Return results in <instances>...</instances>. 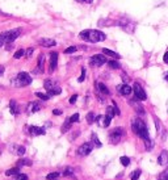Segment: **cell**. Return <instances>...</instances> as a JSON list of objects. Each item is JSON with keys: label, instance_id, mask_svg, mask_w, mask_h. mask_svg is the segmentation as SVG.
Wrapping results in <instances>:
<instances>
[{"label": "cell", "instance_id": "obj_17", "mask_svg": "<svg viewBox=\"0 0 168 180\" xmlns=\"http://www.w3.org/2000/svg\"><path fill=\"white\" fill-rule=\"evenodd\" d=\"M158 163H159L160 166H166V164L168 163V153L166 151V150H163V151L160 153L159 158H158Z\"/></svg>", "mask_w": 168, "mask_h": 180}, {"label": "cell", "instance_id": "obj_40", "mask_svg": "<svg viewBox=\"0 0 168 180\" xmlns=\"http://www.w3.org/2000/svg\"><path fill=\"white\" fill-rule=\"evenodd\" d=\"M72 172H74V171H72L71 167H68V168L65 170V175H66V176H68V175H72Z\"/></svg>", "mask_w": 168, "mask_h": 180}, {"label": "cell", "instance_id": "obj_41", "mask_svg": "<svg viewBox=\"0 0 168 180\" xmlns=\"http://www.w3.org/2000/svg\"><path fill=\"white\" fill-rule=\"evenodd\" d=\"M32 54H33V49H32V47H30V49H28V50L25 51V55H26L28 58H29V57H30Z\"/></svg>", "mask_w": 168, "mask_h": 180}, {"label": "cell", "instance_id": "obj_24", "mask_svg": "<svg viewBox=\"0 0 168 180\" xmlns=\"http://www.w3.org/2000/svg\"><path fill=\"white\" fill-rule=\"evenodd\" d=\"M18 174H20V168H18V167L11 168V170H8V171L6 172L7 176H12V175H18Z\"/></svg>", "mask_w": 168, "mask_h": 180}, {"label": "cell", "instance_id": "obj_5", "mask_svg": "<svg viewBox=\"0 0 168 180\" xmlns=\"http://www.w3.org/2000/svg\"><path fill=\"white\" fill-rule=\"evenodd\" d=\"M12 83L16 87H26L32 83V78L29 74H26V72H20V74L14 78V80Z\"/></svg>", "mask_w": 168, "mask_h": 180}, {"label": "cell", "instance_id": "obj_44", "mask_svg": "<svg viewBox=\"0 0 168 180\" xmlns=\"http://www.w3.org/2000/svg\"><path fill=\"white\" fill-rule=\"evenodd\" d=\"M163 59H164V62H166L167 65H168V51H167L166 54H164V57H163Z\"/></svg>", "mask_w": 168, "mask_h": 180}, {"label": "cell", "instance_id": "obj_27", "mask_svg": "<svg viewBox=\"0 0 168 180\" xmlns=\"http://www.w3.org/2000/svg\"><path fill=\"white\" fill-rule=\"evenodd\" d=\"M59 178V172L57 171V172H51V174H47L46 175V179L47 180H57Z\"/></svg>", "mask_w": 168, "mask_h": 180}, {"label": "cell", "instance_id": "obj_10", "mask_svg": "<svg viewBox=\"0 0 168 180\" xmlns=\"http://www.w3.org/2000/svg\"><path fill=\"white\" fill-rule=\"evenodd\" d=\"M138 99H133V100H130L129 101V104L131 105V106H134V109H135V112L139 116H143L145 114V108L142 106V104L139 103V101H137Z\"/></svg>", "mask_w": 168, "mask_h": 180}, {"label": "cell", "instance_id": "obj_51", "mask_svg": "<svg viewBox=\"0 0 168 180\" xmlns=\"http://www.w3.org/2000/svg\"><path fill=\"white\" fill-rule=\"evenodd\" d=\"M167 112H168V109H167Z\"/></svg>", "mask_w": 168, "mask_h": 180}, {"label": "cell", "instance_id": "obj_13", "mask_svg": "<svg viewBox=\"0 0 168 180\" xmlns=\"http://www.w3.org/2000/svg\"><path fill=\"white\" fill-rule=\"evenodd\" d=\"M38 43L43 47H51V46H55L57 42L53 40V38H39Z\"/></svg>", "mask_w": 168, "mask_h": 180}, {"label": "cell", "instance_id": "obj_25", "mask_svg": "<svg viewBox=\"0 0 168 180\" xmlns=\"http://www.w3.org/2000/svg\"><path fill=\"white\" fill-rule=\"evenodd\" d=\"M71 124H72V122L70 121V118L66 120V121H65V124H63V126H62V133H66L67 130L71 128Z\"/></svg>", "mask_w": 168, "mask_h": 180}, {"label": "cell", "instance_id": "obj_33", "mask_svg": "<svg viewBox=\"0 0 168 180\" xmlns=\"http://www.w3.org/2000/svg\"><path fill=\"white\" fill-rule=\"evenodd\" d=\"M16 153L18 155H24L25 154V147L24 146H16Z\"/></svg>", "mask_w": 168, "mask_h": 180}, {"label": "cell", "instance_id": "obj_19", "mask_svg": "<svg viewBox=\"0 0 168 180\" xmlns=\"http://www.w3.org/2000/svg\"><path fill=\"white\" fill-rule=\"evenodd\" d=\"M39 109H41V105H39L37 101H32V103L28 105V112L29 113H36V112H38Z\"/></svg>", "mask_w": 168, "mask_h": 180}, {"label": "cell", "instance_id": "obj_36", "mask_svg": "<svg viewBox=\"0 0 168 180\" xmlns=\"http://www.w3.org/2000/svg\"><path fill=\"white\" fill-rule=\"evenodd\" d=\"M14 180H28V175H25V174H18V175H16Z\"/></svg>", "mask_w": 168, "mask_h": 180}, {"label": "cell", "instance_id": "obj_7", "mask_svg": "<svg viewBox=\"0 0 168 180\" xmlns=\"http://www.w3.org/2000/svg\"><path fill=\"white\" fill-rule=\"evenodd\" d=\"M133 92H134V95H135V99L138 100H141V101H145L147 99V95H146V92L145 90L141 87L139 83H135L134 87H133Z\"/></svg>", "mask_w": 168, "mask_h": 180}, {"label": "cell", "instance_id": "obj_42", "mask_svg": "<svg viewBox=\"0 0 168 180\" xmlns=\"http://www.w3.org/2000/svg\"><path fill=\"white\" fill-rule=\"evenodd\" d=\"M76 99H78V96H76V95H74V96H71V99H70V103H71V104H75V101H76Z\"/></svg>", "mask_w": 168, "mask_h": 180}, {"label": "cell", "instance_id": "obj_9", "mask_svg": "<svg viewBox=\"0 0 168 180\" xmlns=\"http://www.w3.org/2000/svg\"><path fill=\"white\" fill-rule=\"evenodd\" d=\"M92 149H93V146H92L91 142L83 143L82 146H79V149H78V155H80V157H87V155L91 154Z\"/></svg>", "mask_w": 168, "mask_h": 180}, {"label": "cell", "instance_id": "obj_48", "mask_svg": "<svg viewBox=\"0 0 168 180\" xmlns=\"http://www.w3.org/2000/svg\"><path fill=\"white\" fill-rule=\"evenodd\" d=\"M76 2H80L82 3V2H86V0H76Z\"/></svg>", "mask_w": 168, "mask_h": 180}, {"label": "cell", "instance_id": "obj_49", "mask_svg": "<svg viewBox=\"0 0 168 180\" xmlns=\"http://www.w3.org/2000/svg\"><path fill=\"white\" fill-rule=\"evenodd\" d=\"M3 45H4V43H3V42H0V47H2Z\"/></svg>", "mask_w": 168, "mask_h": 180}, {"label": "cell", "instance_id": "obj_8", "mask_svg": "<svg viewBox=\"0 0 168 180\" xmlns=\"http://www.w3.org/2000/svg\"><path fill=\"white\" fill-rule=\"evenodd\" d=\"M105 62H106L105 55H102V54H96V55H93L91 59H90V65H91L92 67H100V66H102Z\"/></svg>", "mask_w": 168, "mask_h": 180}, {"label": "cell", "instance_id": "obj_39", "mask_svg": "<svg viewBox=\"0 0 168 180\" xmlns=\"http://www.w3.org/2000/svg\"><path fill=\"white\" fill-rule=\"evenodd\" d=\"M160 180H168V168L160 175Z\"/></svg>", "mask_w": 168, "mask_h": 180}, {"label": "cell", "instance_id": "obj_2", "mask_svg": "<svg viewBox=\"0 0 168 180\" xmlns=\"http://www.w3.org/2000/svg\"><path fill=\"white\" fill-rule=\"evenodd\" d=\"M79 37L84 41H88V42H92V43H96V42H101L105 40V34L100 30H96V29H87V30H83Z\"/></svg>", "mask_w": 168, "mask_h": 180}, {"label": "cell", "instance_id": "obj_31", "mask_svg": "<svg viewBox=\"0 0 168 180\" xmlns=\"http://www.w3.org/2000/svg\"><path fill=\"white\" fill-rule=\"evenodd\" d=\"M20 166H32V162L29 159H21L18 160V167Z\"/></svg>", "mask_w": 168, "mask_h": 180}, {"label": "cell", "instance_id": "obj_26", "mask_svg": "<svg viewBox=\"0 0 168 180\" xmlns=\"http://www.w3.org/2000/svg\"><path fill=\"white\" fill-rule=\"evenodd\" d=\"M114 114H116L114 106H108V108H106V116H108V117L113 118V117H114Z\"/></svg>", "mask_w": 168, "mask_h": 180}, {"label": "cell", "instance_id": "obj_15", "mask_svg": "<svg viewBox=\"0 0 168 180\" xmlns=\"http://www.w3.org/2000/svg\"><path fill=\"white\" fill-rule=\"evenodd\" d=\"M28 132L32 135H43L45 134V129L39 128V126H30V128L28 129Z\"/></svg>", "mask_w": 168, "mask_h": 180}, {"label": "cell", "instance_id": "obj_21", "mask_svg": "<svg viewBox=\"0 0 168 180\" xmlns=\"http://www.w3.org/2000/svg\"><path fill=\"white\" fill-rule=\"evenodd\" d=\"M9 106H11V113L13 114V116H16V114H18V105H17V103L14 100H11V103H9Z\"/></svg>", "mask_w": 168, "mask_h": 180}, {"label": "cell", "instance_id": "obj_18", "mask_svg": "<svg viewBox=\"0 0 168 180\" xmlns=\"http://www.w3.org/2000/svg\"><path fill=\"white\" fill-rule=\"evenodd\" d=\"M96 88H97V91L100 92V94H102V95H109V94H110L109 90H108V87L104 84V83H100V82H97V83H96Z\"/></svg>", "mask_w": 168, "mask_h": 180}, {"label": "cell", "instance_id": "obj_50", "mask_svg": "<svg viewBox=\"0 0 168 180\" xmlns=\"http://www.w3.org/2000/svg\"><path fill=\"white\" fill-rule=\"evenodd\" d=\"M0 13H3V12H2V11H0Z\"/></svg>", "mask_w": 168, "mask_h": 180}, {"label": "cell", "instance_id": "obj_46", "mask_svg": "<svg viewBox=\"0 0 168 180\" xmlns=\"http://www.w3.org/2000/svg\"><path fill=\"white\" fill-rule=\"evenodd\" d=\"M3 72H4V67H3V66H0V76L3 75Z\"/></svg>", "mask_w": 168, "mask_h": 180}, {"label": "cell", "instance_id": "obj_23", "mask_svg": "<svg viewBox=\"0 0 168 180\" xmlns=\"http://www.w3.org/2000/svg\"><path fill=\"white\" fill-rule=\"evenodd\" d=\"M108 66H109V69H113V70H117L121 67V65L117 61H109L108 62Z\"/></svg>", "mask_w": 168, "mask_h": 180}, {"label": "cell", "instance_id": "obj_4", "mask_svg": "<svg viewBox=\"0 0 168 180\" xmlns=\"http://www.w3.org/2000/svg\"><path fill=\"white\" fill-rule=\"evenodd\" d=\"M43 87L45 90L47 91V95L49 96H54V95H59L62 92L61 87L58 86V83L55 80H51V79H46L45 83H43Z\"/></svg>", "mask_w": 168, "mask_h": 180}, {"label": "cell", "instance_id": "obj_37", "mask_svg": "<svg viewBox=\"0 0 168 180\" xmlns=\"http://www.w3.org/2000/svg\"><path fill=\"white\" fill-rule=\"evenodd\" d=\"M79 118H80V116H79V113H75V114H72L71 117H70V121H71V122H78Z\"/></svg>", "mask_w": 168, "mask_h": 180}, {"label": "cell", "instance_id": "obj_29", "mask_svg": "<svg viewBox=\"0 0 168 180\" xmlns=\"http://www.w3.org/2000/svg\"><path fill=\"white\" fill-rule=\"evenodd\" d=\"M141 176V170H135V171H133V174L130 175V179L131 180H138Z\"/></svg>", "mask_w": 168, "mask_h": 180}, {"label": "cell", "instance_id": "obj_32", "mask_svg": "<svg viewBox=\"0 0 168 180\" xmlns=\"http://www.w3.org/2000/svg\"><path fill=\"white\" fill-rule=\"evenodd\" d=\"M24 54H25V51H24L22 49H20V50H17L16 53H14V55H13V57H14V59H18V58H21Z\"/></svg>", "mask_w": 168, "mask_h": 180}, {"label": "cell", "instance_id": "obj_22", "mask_svg": "<svg viewBox=\"0 0 168 180\" xmlns=\"http://www.w3.org/2000/svg\"><path fill=\"white\" fill-rule=\"evenodd\" d=\"M91 143L93 145V146H95V147H101V146H102V143L100 142V141H98V138H97V135L95 134V133H92V139H91Z\"/></svg>", "mask_w": 168, "mask_h": 180}, {"label": "cell", "instance_id": "obj_1", "mask_svg": "<svg viewBox=\"0 0 168 180\" xmlns=\"http://www.w3.org/2000/svg\"><path fill=\"white\" fill-rule=\"evenodd\" d=\"M131 129L138 137L143 139V142L147 139H150L149 135V129H147V125L145 124V121L142 118H134L131 121Z\"/></svg>", "mask_w": 168, "mask_h": 180}, {"label": "cell", "instance_id": "obj_12", "mask_svg": "<svg viewBox=\"0 0 168 180\" xmlns=\"http://www.w3.org/2000/svg\"><path fill=\"white\" fill-rule=\"evenodd\" d=\"M96 121H97V124H98V125L104 126V128H108V126L110 125L112 118H110V117H108V116H97V117H96Z\"/></svg>", "mask_w": 168, "mask_h": 180}, {"label": "cell", "instance_id": "obj_35", "mask_svg": "<svg viewBox=\"0 0 168 180\" xmlns=\"http://www.w3.org/2000/svg\"><path fill=\"white\" fill-rule=\"evenodd\" d=\"M36 96H37V97H39V99H41V100H49V99H50V96H49V95L41 94V92H37Z\"/></svg>", "mask_w": 168, "mask_h": 180}, {"label": "cell", "instance_id": "obj_6", "mask_svg": "<svg viewBox=\"0 0 168 180\" xmlns=\"http://www.w3.org/2000/svg\"><path fill=\"white\" fill-rule=\"evenodd\" d=\"M123 135H125V129L123 128H114V129H112L110 133H109V141L112 143H117L123 138Z\"/></svg>", "mask_w": 168, "mask_h": 180}, {"label": "cell", "instance_id": "obj_34", "mask_svg": "<svg viewBox=\"0 0 168 180\" xmlns=\"http://www.w3.org/2000/svg\"><path fill=\"white\" fill-rule=\"evenodd\" d=\"M78 50V47L76 46H70V47H67L66 50H65V53L66 54H72V53H75Z\"/></svg>", "mask_w": 168, "mask_h": 180}, {"label": "cell", "instance_id": "obj_20", "mask_svg": "<svg viewBox=\"0 0 168 180\" xmlns=\"http://www.w3.org/2000/svg\"><path fill=\"white\" fill-rule=\"evenodd\" d=\"M102 54L109 55L110 58H114V59H118V58H120V54H117L116 51H112V50H109V49H106V47L102 49Z\"/></svg>", "mask_w": 168, "mask_h": 180}, {"label": "cell", "instance_id": "obj_3", "mask_svg": "<svg viewBox=\"0 0 168 180\" xmlns=\"http://www.w3.org/2000/svg\"><path fill=\"white\" fill-rule=\"evenodd\" d=\"M21 34V29H13V30H8L4 33H0V42L3 43H11L16 38Z\"/></svg>", "mask_w": 168, "mask_h": 180}, {"label": "cell", "instance_id": "obj_28", "mask_svg": "<svg viewBox=\"0 0 168 180\" xmlns=\"http://www.w3.org/2000/svg\"><path fill=\"white\" fill-rule=\"evenodd\" d=\"M95 121H96V117H95V114H93L92 112H90V113L87 114V122L91 125V124H93V122H95Z\"/></svg>", "mask_w": 168, "mask_h": 180}, {"label": "cell", "instance_id": "obj_30", "mask_svg": "<svg viewBox=\"0 0 168 180\" xmlns=\"http://www.w3.org/2000/svg\"><path fill=\"white\" fill-rule=\"evenodd\" d=\"M120 162H121V164H122V166H129V164H130V159L129 158H127V157H121L120 158Z\"/></svg>", "mask_w": 168, "mask_h": 180}, {"label": "cell", "instance_id": "obj_43", "mask_svg": "<svg viewBox=\"0 0 168 180\" xmlns=\"http://www.w3.org/2000/svg\"><path fill=\"white\" fill-rule=\"evenodd\" d=\"M53 114L59 116V114H62V110H61V109H54V110H53Z\"/></svg>", "mask_w": 168, "mask_h": 180}, {"label": "cell", "instance_id": "obj_16", "mask_svg": "<svg viewBox=\"0 0 168 180\" xmlns=\"http://www.w3.org/2000/svg\"><path fill=\"white\" fill-rule=\"evenodd\" d=\"M57 63H58V53H51L50 54V72H53L57 67Z\"/></svg>", "mask_w": 168, "mask_h": 180}, {"label": "cell", "instance_id": "obj_14", "mask_svg": "<svg viewBox=\"0 0 168 180\" xmlns=\"http://www.w3.org/2000/svg\"><path fill=\"white\" fill-rule=\"evenodd\" d=\"M43 67H45V55L41 54L39 55V59H38V67L34 70V74H42Z\"/></svg>", "mask_w": 168, "mask_h": 180}, {"label": "cell", "instance_id": "obj_38", "mask_svg": "<svg viewBox=\"0 0 168 180\" xmlns=\"http://www.w3.org/2000/svg\"><path fill=\"white\" fill-rule=\"evenodd\" d=\"M84 78H86V69H82V75L80 78H79V83H82V82H84Z\"/></svg>", "mask_w": 168, "mask_h": 180}, {"label": "cell", "instance_id": "obj_45", "mask_svg": "<svg viewBox=\"0 0 168 180\" xmlns=\"http://www.w3.org/2000/svg\"><path fill=\"white\" fill-rule=\"evenodd\" d=\"M163 78H164V79L168 82V71H167V72H164V74H163Z\"/></svg>", "mask_w": 168, "mask_h": 180}, {"label": "cell", "instance_id": "obj_11", "mask_svg": "<svg viewBox=\"0 0 168 180\" xmlns=\"http://www.w3.org/2000/svg\"><path fill=\"white\" fill-rule=\"evenodd\" d=\"M131 87L130 86H127V84H120V86H117V92L120 95H123V96H129L131 94Z\"/></svg>", "mask_w": 168, "mask_h": 180}, {"label": "cell", "instance_id": "obj_47", "mask_svg": "<svg viewBox=\"0 0 168 180\" xmlns=\"http://www.w3.org/2000/svg\"><path fill=\"white\" fill-rule=\"evenodd\" d=\"M93 0H86V3H92Z\"/></svg>", "mask_w": 168, "mask_h": 180}, {"label": "cell", "instance_id": "obj_52", "mask_svg": "<svg viewBox=\"0 0 168 180\" xmlns=\"http://www.w3.org/2000/svg\"><path fill=\"white\" fill-rule=\"evenodd\" d=\"M57 180H58V179H57Z\"/></svg>", "mask_w": 168, "mask_h": 180}]
</instances>
